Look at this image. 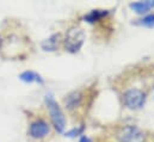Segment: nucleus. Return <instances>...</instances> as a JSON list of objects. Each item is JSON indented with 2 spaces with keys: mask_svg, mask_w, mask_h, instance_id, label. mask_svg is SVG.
Returning a JSON list of instances; mask_svg holds the SVG:
<instances>
[{
  "mask_svg": "<svg viewBox=\"0 0 154 142\" xmlns=\"http://www.w3.org/2000/svg\"><path fill=\"white\" fill-rule=\"evenodd\" d=\"M45 104L48 106L49 113H50V118L51 122L55 127V129L57 131H63L65 127H66V118L63 116V112L61 111V109L59 106V104L54 100V98L51 96H47L45 97Z\"/></svg>",
  "mask_w": 154,
  "mask_h": 142,
  "instance_id": "nucleus-1",
  "label": "nucleus"
},
{
  "mask_svg": "<svg viewBox=\"0 0 154 142\" xmlns=\"http://www.w3.org/2000/svg\"><path fill=\"white\" fill-rule=\"evenodd\" d=\"M85 41V34L79 28H72L67 31L65 37V47L71 53H77Z\"/></svg>",
  "mask_w": 154,
  "mask_h": 142,
  "instance_id": "nucleus-2",
  "label": "nucleus"
},
{
  "mask_svg": "<svg viewBox=\"0 0 154 142\" xmlns=\"http://www.w3.org/2000/svg\"><path fill=\"white\" fill-rule=\"evenodd\" d=\"M118 142H145V134L139 128L134 125H128L122 128L117 135Z\"/></svg>",
  "mask_w": 154,
  "mask_h": 142,
  "instance_id": "nucleus-3",
  "label": "nucleus"
},
{
  "mask_svg": "<svg viewBox=\"0 0 154 142\" xmlns=\"http://www.w3.org/2000/svg\"><path fill=\"white\" fill-rule=\"evenodd\" d=\"M146 94L140 90H129L124 94V104L131 110H137L145 105Z\"/></svg>",
  "mask_w": 154,
  "mask_h": 142,
  "instance_id": "nucleus-4",
  "label": "nucleus"
},
{
  "mask_svg": "<svg viewBox=\"0 0 154 142\" xmlns=\"http://www.w3.org/2000/svg\"><path fill=\"white\" fill-rule=\"evenodd\" d=\"M50 131V128L48 123L43 119H37L30 125V135L34 139H43L45 137Z\"/></svg>",
  "mask_w": 154,
  "mask_h": 142,
  "instance_id": "nucleus-5",
  "label": "nucleus"
},
{
  "mask_svg": "<svg viewBox=\"0 0 154 142\" xmlns=\"http://www.w3.org/2000/svg\"><path fill=\"white\" fill-rule=\"evenodd\" d=\"M130 7L139 14H143L146 12H148L151 8L154 7V1L148 0V1H137V2H133L130 4Z\"/></svg>",
  "mask_w": 154,
  "mask_h": 142,
  "instance_id": "nucleus-6",
  "label": "nucleus"
},
{
  "mask_svg": "<svg viewBox=\"0 0 154 142\" xmlns=\"http://www.w3.org/2000/svg\"><path fill=\"white\" fill-rule=\"evenodd\" d=\"M81 102V94L79 92H72L71 94L67 96V98L65 99V103L68 109H74L77 107Z\"/></svg>",
  "mask_w": 154,
  "mask_h": 142,
  "instance_id": "nucleus-7",
  "label": "nucleus"
},
{
  "mask_svg": "<svg viewBox=\"0 0 154 142\" xmlns=\"http://www.w3.org/2000/svg\"><path fill=\"white\" fill-rule=\"evenodd\" d=\"M19 78H20V80H23L25 82H34V81H37V82H41V84L43 82V80L39 76V74H37V73H35V72L32 71H26L24 72V73H22L19 75Z\"/></svg>",
  "mask_w": 154,
  "mask_h": 142,
  "instance_id": "nucleus-8",
  "label": "nucleus"
},
{
  "mask_svg": "<svg viewBox=\"0 0 154 142\" xmlns=\"http://www.w3.org/2000/svg\"><path fill=\"white\" fill-rule=\"evenodd\" d=\"M57 38L59 35H53L51 37H49L42 43V48L44 50H55L57 47Z\"/></svg>",
  "mask_w": 154,
  "mask_h": 142,
  "instance_id": "nucleus-9",
  "label": "nucleus"
},
{
  "mask_svg": "<svg viewBox=\"0 0 154 142\" xmlns=\"http://www.w3.org/2000/svg\"><path fill=\"white\" fill-rule=\"evenodd\" d=\"M108 14V12H104V11H99V10H94V11H92L91 13H88L87 16H85V19L87 20V22H90V23H92V22H96V20H98V19H100L102 17H104V16H106Z\"/></svg>",
  "mask_w": 154,
  "mask_h": 142,
  "instance_id": "nucleus-10",
  "label": "nucleus"
},
{
  "mask_svg": "<svg viewBox=\"0 0 154 142\" xmlns=\"http://www.w3.org/2000/svg\"><path fill=\"white\" fill-rule=\"evenodd\" d=\"M140 24L147 28H153L154 26V13L145 16L142 19H140Z\"/></svg>",
  "mask_w": 154,
  "mask_h": 142,
  "instance_id": "nucleus-11",
  "label": "nucleus"
},
{
  "mask_svg": "<svg viewBox=\"0 0 154 142\" xmlns=\"http://www.w3.org/2000/svg\"><path fill=\"white\" fill-rule=\"evenodd\" d=\"M82 131V128H80V129H73L72 131H69L67 135L68 136H75V135H78V134H80Z\"/></svg>",
  "mask_w": 154,
  "mask_h": 142,
  "instance_id": "nucleus-12",
  "label": "nucleus"
},
{
  "mask_svg": "<svg viewBox=\"0 0 154 142\" xmlns=\"http://www.w3.org/2000/svg\"><path fill=\"white\" fill-rule=\"evenodd\" d=\"M79 142H92V141H91V139H90V137H87V136H82Z\"/></svg>",
  "mask_w": 154,
  "mask_h": 142,
  "instance_id": "nucleus-13",
  "label": "nucleus"
},
{
  "mask_svg": "<svg viewBox=\"0 0 154 142\" xmlns=\"http://www.w3.org/2000/svg\"><path fill=\"white\" fill-rule=\"evenodd\" d=\"M0 45H1V39H0Z\"/></svg>",
  "mask_w": 154,
  "mask_h": 142,
  "instance_id": "nucleus-14",
  "label": "nucleus"
}]
</instances>
